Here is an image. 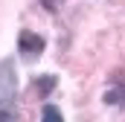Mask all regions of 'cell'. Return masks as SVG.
<instances>
[{"label":"cell","instance_id":"3957f363","mask_svg":"<svg viewBox=\"0 0 125 122\" xmlns=\"http://www.w3.org/2000/svg\"><path fill=\"white\" fill-rule=\"evenodd\" d=\"M44 47H47V41H44L38 32L23 29L21 35H18V50H21V55H23V58H35V55H41V52H44Z\"/></svg>","mask_w":125,"mask_h":122},{"label":"cell","instance_id":"6da1fadb","mask_svg":"<svg viewBox=\"0 0 125 122\" xmlns=\"http://www.w3.org/2000/svg\"><path fill=\"white\" fill-rule=\"evenodd\" d=\"M0 122H18V73L15 61H0Z\"/></svg>","mask_w":125,"mask_h":122},{"label":"cell","instance_id":"5b68a950","mask_svg":"<svg viewBox=\"0 0 125 122\" xmlns=\"http://www.w3.org/2000/svg\"><path fill=\"white\" fill-rule=\"evenodd\" d=\"M41 122H64L61 111L55 108V105H44V111H41Z\"/></svg>","mask_w":125,"mask_h":122},{"label":"cell","instance_id":"277c9868","mask_svg":"<svg viewBox=\"0 0 125 122\" xmlns=\"http://www.w3.org/2000/svg\"><path fill=\"white\" fill-rule=\"evenodd\" d=\"M55 81H58L55 76H41V79L35 81V87H38V93H41V96H50V93H52V87H55Z\"/></svg>","mask_w":125,"mask_h":122},{"label":"cell","instance_id":"8992f818","mask_svg":"<svg viewBox=\"0 0 125 122\" xmlns=\"http://www.w3.org/2000/svg\"><path fill=\"white\" fill-rule=\"evenodd\" d=\"M41 3H44L50 12H55V9H58V3H64V0H41Z\"/></svg>","mask_w":125,"mask_h":122},{"label":"cell","instance_id":"7a4b0ae2","mask_svg":"<svg viewBox=\"0 0 125 122\" xmlns=\"http://www.w3.org/2000/svg\"><path fill=\"white\" fill-rule=\"evenodd\" d=\"M102 99H105V105H114V108L125 111V70L111 76V84H108V90H105Z\"/></svg>","mask_w":125,"mask_h":122}]
</instances>
